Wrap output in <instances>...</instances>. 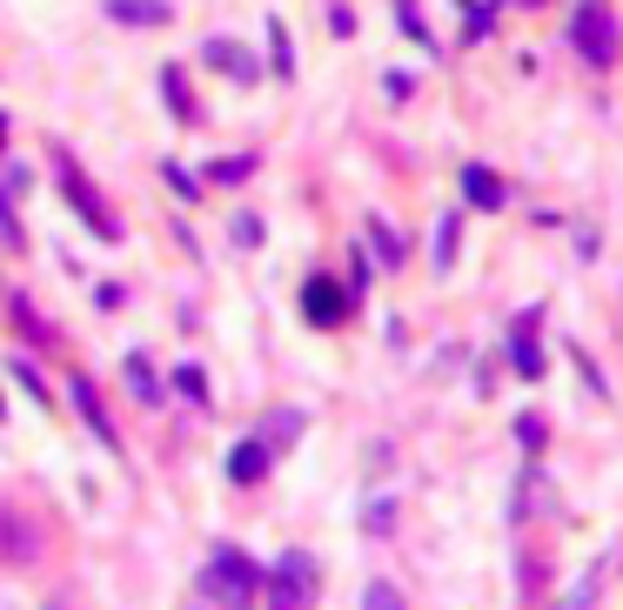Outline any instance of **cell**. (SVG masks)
<instances>
[{
	"label": "cell",
	"mask_w": 623,
	"mask_h": 610,
	"mask_svg": "<svg viewBox=\"0 0 623 610\" xmlns=\"http://www.w3.org/2000/svg\"><path fill=\"white\" fill-rule=\"evenodd\" d=\"M107 21H122V27H168L175 8H168V0H107Z\"/></svg>",
	"instance_id": "obj_12"
},
{
	"label": "cell",
	"mask_w": 623,
	"mask_h": 610,
	"mask_svg": "<svg viewBox=\"0 0 623 610\" xmlns=\"http://www.w3.org/2000/svg\"><path fill=\"white\" fill-rule=\"evenodd\" d=\"M570 363H576V376H583V383H590V396H610V390H603V369L590 363V350H570Z\"/></svg>",
	"instance_id": "obj_24"
},
{
	"label": "cell",
	"mask_w": 623,
	"mask_h": 610,
	"mask_svg": "<svg viewBox=\"0 0 623 610\" xmlns=\"http://www.w3.org/2000/svg\"><path fill=\"white\" fill-rule=\"evenodd\" d=\"M268 470H276V443H268V430H262V436H242L236 449H228V483L249 490V483H262Z\"/></svg>",
	"instance_id": "obj_8"
},
{
	"label": "cell",
	"mask_w": 623,
	"mask_h": 610,
	"mask_svg": "<svg viewBox=\"0 0 623 610\" xmlns=\"http://www.w3.org/2000/svg\"><path fill=\"white\" fill-rule=\"evenodd\" d=\"M517 443H523V449L543 443V416H517Z\"/></svg>",
	"instance_id": "obj_28"
},
{
	"label": "cell",
	"mask_w": 623,
	"mask_h": 610,
	"mask_svg": "<svg viewBox=\"0 0 623 610\" xmlns=\"http://www.w3.org/2000/svg\"><path fill=\"white\" fill-rule=\"evenodd\" d=\"M8 316H14V329L27 335V350H54V329L34 316V302H27V295H8Z\"/></svg>",
	"instance_id": "obj_16"
},
{
	"label": "cell",
	"mask_w": 623,
	"mask_h": 610,
	"mask_svg": "<svg viewBox=\"0 0 623 610\" xmlns=\"http://www.w3.org/2000/svg\"><path fill=\"white\" fill-rule=\"evenodd\" d=\"M348 289H356V295L369 289V255H363V249H356V255H348Z\"/></svg>",
	"instance_id": "obj_29"
},
{
	"label": "cell",
	"mask_w": 623,
	"mask_h": 610,
	"mask_svg": "<svg viewBox=\"0 0 623 610\" xmlns=\"http://www.w3.org/2000/svg\"><path fill=\"white\" fill-rule=\"evenodd\" d=\"M363 603H369V610H396L403 597H396V584H369V590H363Z\"/></svg>",
	"instance_id": "obj_27"
},
{
	"label": "cell",
	"mask_w": 623,
	"mask_h": 610,
	"mask_svg": "<svg viewBox=\"0 0 623 610\" xmlns=\"http://www.w3.org/2000/svg\"><path fill=\"white\" fill-rule=\"evenodd\" d=\"M348 309H356V289H335L329 276H308V282H302V316L316 322V329L348 322Z\"/></svg>",
	"instance_id": "obj_6"
},
{
	"label": "cell",
	"mask_w": 623,
	"mask_h": 610,
	"mask_svg": "<svg viewBox=\"0 0 623 610\" xmlns=\"http://www.w3.org/2000/svg\"><path fill=\"white\" fill-rule=\"evenodd\" d=\"M162 175H168V188H175L181 202H202V188H208V181L194 175V168H181V162H162Z\"/></svg>",
	"instance_id": "obj_20"
},
{
	"label": "cell",
	"mask_w": 623,
	"mask_h": 610,
	"mask_svg": "<svg viewBox=\"0 0 623 610\" xmlns=\"http://www.w3.org/2000/svg\"><path fill=\"white\" fill-rule=\"evenodd\" d=\"M34 557H41V523H34L27 510H14V504H0V563L27 570Z\"/></svg>",
	"instance_id": "obj_5"
},
{
	"label": "cell",
	"mask_w": 623,
	"mask_h": 610,
	"mask_svg": "<svg viewBox=\"0 0 623 610\" xmlns=\"http://www.w3.org/2000/svg\"><path fill=\"white\" fill-rule=\"evenodd\" d=\"M490 27H496V8H483V0H462V34H470V41H483Z\"/></svg>",
	"instance_id": "obj_23"
},
{
	"label": "cell",
	"mask_w": 623,
	"mask_h": 610,
	"mask_svg": "<svg viewBox=\"0 0 623 610\" xmlns=\"http://www.w3.org/2000/svg\"><path fill=\"white\" fill-rule=\"evenodd\" d=\"M54 181H61V195H67V208L88 221V236H101V242H122V221H114V208L94 195V181L74 168V155L67 148H54Z\"/></svg>",
	"instance_id": "obj_3"
},
{
	"label": "cell",
	"mask_w": 623,
	"mask_h": 610,
	"mask_svg": "<svg viewBox=\"0 0 623 610\" xmlns=\"http://www.w3.org/2000/svg\"><path fill=\"white\" fill-rule=\"evenodd\" d=\"M194 597H208V603H255L262 597V563H249L236 544H215V557L194 570Z\"/></svg>",
	"instance_id": "obj_1"
},
{
	"label": "cell",
	"mask_w": 623,
	"mask_h": 610,
	"mask_svg": "<svg viewBox=\"0 0 623 610\" xmlns=\"http://www.w3.org/2000/svg\"><path fill=\"white\" fill-rule=\"evenodd\" d=\"M456 242H462V215H443L436 221V276L456 269Z\"/></svg>",
	"instance_id": "obj_18"
},
{
	"label": "cell",
	"mask_w": 623,
	"mask_h": 610,
	"mask_svg": "<svg viewBox=\"0 0 623 610\" xmlns=\"http://www.w3.org/2000/svg\"><path fill=\"white\" fill-rule=\"evenodd\" d=\"M262 590H268V603H282V610H295V603H316V590H322V570H316V557H308V550H282L276 563L262 570Z\"/></svg>",
	"instance_id": "obj_4"
},
{
	"label": "cell",
	"mask_w": 623,
	"mask_h": 610,
	"mask_svg": "<svg viewBox=\"0 0 623 610\" xmlns=\"http://www.w3.org/2000/svg\"><path fill=\"white\" fill-rule=\"evenodd\" d=\"M396 27L409 34V41H416V48H430V54H436V34H430V27H422V14L409 8V0H396Z\"/></svg>",
	"instance_id": "obj_22"
},
{
	"label": "cell",
	"mask_w": 623,
	"mask_h": 610,
	"mask_svg": "<svg viewBox=\"0 0 623 610\" xmlns=\"http://www.w3.org/2000/svg\"><path fill=\"white\" fill-rule=\"evenodd\" d=\"M0 148H8V114H0Z\"/></svg>",
	"instance_id": "obj_31"
},
{
	"label": "cell",
	"mask_w": 623,
	"mask_h": 610,
	"mask_svg": "<svg viewBox=\"0 0 623 610\" xmlns=\"http://www.w3.org/2000/svg\"><path fill=\"white\" fill-rule=\"evenodd\" d=\"M510 369L523 383H543V342H536V316H517L510 329Z\"/></svg>",
	"instance_id": "obj_11"
},
{
	"label": "cell",
	"mask_w": 623,
	"mask_h": 610,
	"mask_svg": "<svg viewBox=\"0 0 623 610\" xmlns=\"http://www.w3.org/2000/svg\"><path fill=\"white\" fill-rule=\"evenodd\" d=\"M175 390H181L188 403H208V396H215V390H208V369H202V363H181V369H175Z\"/></svg>",
	"instance_id": "obj_19"
},
{
	"label": "cell",
	"mask_w": 623,
	"mask_h": 610,
	"mask_svg": "<svg viewBox=\"0 0 623 610\" xmlns=\"http://www.w3.org/2000/svg\"><path fill=\"white\" fill-rule=\"evenodd\" d=\"M462 202H470V208H503V202H510V181H503L496 168H483V162H470V168H462Z\"/></svg>",
	"instance_id": "obj_10"
},
{
	"label": "cell",
	"mask_w": 623,
	"mask_h": 610,
	"mask_svg": "<svg viewBox=\"0 0 623 610\" xmlns=\"http://www.w3.org/2000/svg\"><path fill=\"white\" fill-rule=\"evenodd\" d=\"M67 396H74V409H81V423L94 430V443L122 449V436H114V416H107V403H101V390L88 383V376H74V383H67Z\"/></svg>",
	"instance_id": "obj_9"
},
{
	"label": "cell",
	"mask_w": 623,
	"mask_h": 610,
	"mask_svg": "<svg viewBox=\"0 0 623 610\" xmlns=\"http://www.w3.org/2000/svg\"><path fill=\"white\" fill-rule=\"evenodd\" d=\"M268 74H276V81H295V41H289L282 14H268Z\"/></svg>",
	"instance_id": "obj_14"
},
{
	"label": "cell",
	"mask_w": 623,
	"mask_h": 610,
	"mask_svg": "<svg viewBox=\"0 0 623 610\" xmlns=\"http://www.w3.org/2000/svg\"><path fill=\"white\" fill-rule=\"evenodd\" d=\"M162 101L175 107V122H181V128H194V122H202V107H194V94H188V74H181L175 61L162 67Z\"/></svg>",
	"instance_id": "obj_13"
},
{
	"label": "cell",
	"mask_w": 623,
	"mask_h": 610,
	"mask_svg": "<svg viewBox=\"0 0 623 610\" xmlns=\"http://www.w3.org/2000/svg\"><path fill=\"white\" fill-rule=\"evenodd\" d=\"M202 175H208V188H242V181L255 175V155H221V162H208Z\"/></svg>",
	"instance_id": "obj_17"
},
{
	"label": "cell",
	"mask_w": 623,
	"mask_h": 610,
	"mask_svg": "<svg viewBox=\"0 0 623 610\" xmlns=\"http://www.w3.org/2000/svg\"><path fill=\"white\" fill-rule=\"evenodd\" d=\"M376 249H382V262H389V269H396V262H403V236H396V228H389V221H376Z\"/></svg>",
	"instance_id": "obj_25"
},
{
	"label": "cell",
	"mask_w": 623,
	"mask_h": 610,
	"mask_svg": "<svg viewBox=\"0 0 623 610\" xmlns=\"http://www.w3.org/2000/svg\"><path fill=\"white\" fill-rule=\"evenodd\" d=\"M8 369H14V383H21V390H27V396H34V403H54V390H48V383H41V369H34V363H27V356H14V363H8Z\"/></svg>",
	"instance_id": "obj_21"
},
{
	"label": "cell",
	"mask_w": 623,
	"mask_h": 610,
	"mask_svg": "<svg viewBox=\"0 0 623 610\" xmlns=\"http://www.w3.org/2000/svg\"><path fill=\"white\" fill-rule=\"evenodd\" d=\"M0 416H8V396H0Z\"/></svg>",
	"instance_id": "obj_32"
},
{
	"label": "cell",
	"mask_w": 623,
	"mask_h": 610,
	"mask_svg": "<svg viewBox=\"0 0 623 610\" xmlns=\"http://www.w3.org/2000/svg\"><path fill=\"white\" fill-rule=\"evenodd\" d=\"M329 27H335L342 41H348V34H356V14H348V8H329Z\"/></svg>",
	"instance_id": "obj_30"
},
{
	"label": "cell",
	"mask_w": 623,
	"mask_h": 610,
	"mask_svg": "<svg viewBox=\"0 0 623 610\" xmlns=\"http://www.w3.org/2000/svg\"><path fill=\"white\" fill-rule=\"evenodd\" d=\"M570 48L590 61V67H616L623 27H616V14H610V0H576V8H570Z\"/></svg>",
	"instance_id": "obj_2"
},
{
	"label": "cell",
	"mask_w": 623,
	"mask_h": 610,
	"mask_svg": "<svg viewBox=\"0 0 623 610\" xmlns=\"http://www.w3.org/2000/svg\"><path fill=\"white\" fill-rule=\"evenodd\" d=\"M202 61H208V67H221L236 88H255V81H262V54H255V48H242V41H228V34H208V41H202Z\"/></svg>",
	"instance_id": "obj_7"
},
{
	"label": "cell",
	"mask_w": 623,
	"mask_h": 610,
	"mask_svg": "<svg viewBox=\"0 0 623 610\" xmlns=\"http://www.w3.org/2000/svg\"><path fill=\"white\" fill-rule=\"evenodd\" d=\"M228 228H236V242H242V249H255V242H262V215H236Z\"/></svg>",
	"instance_id": "obj_26"
},
{
	"label": "cell",
	"mask_w": 623,
	"mask_h": 610,
	"mask_svg": "<svg viewBox=\"0 0 623 610\" xmlns=\"http://www.w3.org/2000/svg\"><path fill=\"white\" fill-rule=\"evenodd\" d=\"M122 383H128V396H135V403H162V376H154V363H148L141 350L122 363Z\"/></svg>",
	"instance_id": "obj_15"
}]
</instances>
